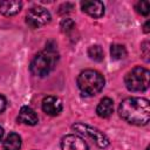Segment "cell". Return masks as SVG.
Here are the masks:
<instances>
[{
	"instance_id": "cell-2",
	"label": "cell",
	"mask_w": 150,
	"mask_h": 150,
	"mask_svg": "<svg viewBox=\"0 0 150 150\" xmlns=\"http://www.w3.org/2000/svg\"><path fill=\"white\" fill-rule=\"evenodd\" d=\"M56 46H50V43H47L46 49L40 52L34 56V59L30 62V73L39 77L47 76L50 70L55 67L59 55L56 53Z\"/></svg>"
},
{
	"instance_id": "cell-11",
	"label": "cell",
	"mask_w": 150,
	"mask_h": 150,
	"mask_svg": "<svg viewBox=\"0 0 150 150\" xmlns=\"http://www.w3.org/2000/svg\"><path fill=\"white\" fill-rule=\"evenodd\" d=\"M22 2L21 1H0V13L6 15V16H12L18 14L21 11Z\"/></svg>"
},
{
	"instance_id": "cell-8",
	"label": "cell",
	"mask_w": 150,
	"mask_h": 150,
	"mask_svg": "<svg viewBox=\"0 0 150 150\" xmlns=\"http://www.w3.org/2000/svg\"><path fill=\"white\" fill-rule=\"evenodd\" d=\"M43 112L49 116H56L62 110V101L56 96H46L41 103Z\"/></svg>"
},
{
	"instance_id": "cell-10",
	"label": "cell",
	"mask_w": 150,
	"mask_h": 150,
	"mask_svg": "<svg viewBox=\"0 0 150 150\" xmlns=\"http://www.w3.org/2000/svg\"><path fill=\"white\" fill-rule=\"evenodd\" d=\"M18 121L27 125H35L39 122V117L30 107H22L19 111Z\"/></svg>"
},
{
	"instance_id": "cell-13",
	"label": "cell",
	"mask_w": 150,
	"mask_h": 150,
	"mask_svg": "<svg viewBox=\"0 0 150 150\" xmlns=\"http://www.w3.org/2000/svg\"><path fill=\"white\" fill-rule=\"evenodd\" d=\"M20 148H21V137L15 132H11L4 141V149L5 150H20Z\"/></svg>"
},
{
	"instance_id": "cell-17",
	"label": "cell",
	"mask_w": 150,
	"mask_h": 150,
	"mask_svg": "<svg viewBox=\"0 0 150 150\" xmlns=\"http://www.w3.org/2000/svg\"><path fill=\"white\" fill-rule=\"evenodd\" d=\"M60 27H61V30H62L63 33H69V32L73 30V28L75 27V22H74L71 19L66 18V19H63V20L61 21Z\"/></svg>"
},
{
	"instance_id": "cell-7",
	"label": "cell",
	"mask_w": 150,
	"mask_h": 150,
	"mask_svg": "<svg viewBox=\"0 0 150 150\" xmlns=\"http://www.w3.org/2000/svg\"><path fill=\"white\" fill-rule=\"evenodd\" d=\"M61 150H89L83 138L76 135H66L61 141Z\"/></svg>"
},
{
	"instance_id": "cell-22",
	"label": "cell",
	"mask_w": 150,
	"mask_h": 150,
	"mask_svg": "<svg viewBox=\"0 0 150 150\" xmlns=\"http://www.w3.org/2000/svg\"><path fill=\"white\" fill-rule=\"evenodd\" d=\"M2 137H4V129L0 127V141L2 139Z\"/></svg>"
},
{
	"instance_id": "cell-18",
	"label": "cell",
	"mask_w": 150,
	"mask_h": 150,
	"mask_svg": "<svg viewBox=\"0 0 150 150\" xmlns=\"http://www.w3.org/2000/svg\"><path fill=\"white\" fill-rule=\"evenodd\" d=\"M74 8L73 4H69V2H66V4H62L60 7H59V14L63 15V14H68L71 12V9Z\"/></svg>"
},
{
	"instance_id": "cell-1",
	"label": "cell",
	"mask_w": 150,
	"mask_h": 150,
	"mask_svg": "<svg viewBox=\"0 0 150 150\" xmlns=\"http://www.w3.org/2000/svg\"><path fill=\"white\" fill-rule=\"evenodd\" d=\"M120 116L134 125H145L150 120V103L143 97H128L118 105Z\"/></svg>"
},
{
	"instance_id": "cell-14",
	"label": "cell",
	"mask_w": 150,
	"mask_h": 150,
	"mask_svg": "<svg viewBox=\"0 0 150 150\" xmlns=\"http://www.w3.org/2000/svg\"><path fill=\"white\" fill-rule=\"evenodd\" d=\"M110 55L112 60H122L127 56V49L122 45H111Z\"/></svg>"
},
{
	"instance_id": "cell-12",
	"label": "cell",
	"mask_w": 150,
	"mask_h": 150,
	"mask_svg": "<svg viewBox=\"0 0 150 150\" xmlns=\"http://www.w3.org/2000/svg\"><path fill=\"white\" fill-rule=\"evenodd\" d=\"M112 111H114V102L109 97L102 98L96 108V114L102 118H108L112 114Z\"/></svg>"
},
{
	"instance_id": "cell-15",
	"label": "cell",
	"mask_w": 150,
	"mask_h": 150,
	"mask_svg": "<svg viewBox=\"0 0 150 150\" xmlns=\"http://www.w3.org/2000/svg\"><path fill=\"white\" fill-rule=\"evenodd\" d=\"M88 55L91 60L94 61H97V62H101L103 60V49L101 46L98 45H94V46H90L89 49H88Z\"/></svg>"
},
{
	"instance_id": "cell-21",
	"label": "cell",
	"mask_w": 150,
	"mask_h": 150,
	"mask_svg": "<svg viewBox=\"0 0 150 150\" xmlns=\"http://www.w3.org/2000/svg\"><path fill=\"white\" fill-rule=\"evenodd\" d=\"M149 25H150V21H146V22L144 23V27H143V28H144V29H143L144 33H149V32H150V29H149Z\"/></svg>"
},
{
	"instance_id": "cell-5",
	"label": "cell",
	"mask_w": 150,
	"mask_h": 150,
	"mask_svg": "<svg viewBox=\"0 0 150 150\" xmlns=\"http://www.w3.org/2000/svg\"><path fill=\"white\" fill-rule=\"evenodd\" d=\"M71 128H73V130H75V131H77V132H80L82 135H86L89 138H91V141H94L95 144L98 148H102L103 149V148H107L110 144L109 138L102 131H100L98 129L93 128V127H90L88 124H84V123H75V124L71 125Z\"/></svg>"
},
{
	"instance_id": "cell-4",
	"label": "cell",
	"mask_w": 150,
	"mask_h": 150,
	"mask_svg": "<svg viewBox=\"0 0 150 150\" xmlns=\"http://www.w3.org/2000/svg\"><path fill=\"white\" fill-rule=\"evenodd\" d=\"M150 73L144 67H135L127 73L124 77V83L130 91H144L149 88Z\"/></svg>"
},
{
	"instance_id": "cell-9",
	"label": "cell",
	"mask_w": 150,
	"mask_h": 150,
	"mask_svg": "<svg viewBox=\"0 0 150 150\" xmlns=\"http://www.w3.org/2000/svg\"><path fill=\"white\" fill-rule=\"evenodd\" d=\"M81 8L84 13L93 18H101L104 14V5L101 1L94 0V1H82L81 2Z\"/></svg>"
},
{
	"instance_id": "cell-20",
	"label": "cell",
	"mask_w": 150,
	"mask_h": 150,
	"mask_svg": "<svg viewBox=\"0 0 150 150\" xmlns=\"http://www.w3.org/2000/svg\"><path fill=\"white\" fill-rule=\"evenodd\" d=\"M148 46H149V42H144V43L142 45V47H141L142 50H143V53H144V56H145V57L149 55V47H148Z\"/></svg>"
},
{
	"instance_id": "cell-3",
	"label": "cell",
	"mask_w": 150,
	"mask_h": 150,
	"mask_svg": "<svg viewBox=\"0 0 150 150\" xmlns=\"http://www.w3.org/2000/svg\"><path fill=\"white\" fill-rule=\"evenodd\" d=\"M103 75L94 69H87L80 73L77 77V87L86 96L97 95L104 87Z\"/></svg>"
},
{
	"instance_id": "cell-16",
	"label": "cell",
	"mask_w": 150,
	"mask_h": 150,
	"mask_svg": "<svg viewBox=\"0 0 150 150\" xmlns=\"http://www.w3.org/2000/svg\"><path fill=\"white\" fill-rule=\"evenodd\" d=\"M136 11L142 15H148L150 12V5L148 1H138L135 6Z\"/></svg>"
},
{
	"instance_id": "cell-6",
	"label": "cell",
	"mask_w": 150,
	"mask_h": 150,
	"mask_svg": "<svg viewBox=\"0 0 150 150\" xmlns=\"http://www.w3.org/2000/svg\"><path fill=\"white\" fill-rule=\"evenodd\" d=\"M50 19H52L50 13L46 8L41 6H36V7H32L28 11L26 15V23L30 28L35 29V28L47 25L50 21Z\"/></svg>"
},
{
	"instance_id": "cell-19",
	"label": "cell",
	"mask_w": 150,
	"mask_h": 150,
	"mask_svg": "<svg viewBox=\"0 0 150 150\" xmlns=\"http://www.w3.org/2000/svg\"><path fill=\"white\" fill-rule=\"evenodd\" d=\"M6 105H7V101H6L5 96H2L0 94V114L4 112V110L6 109Z\"/></svg>"
}]
</instances>
